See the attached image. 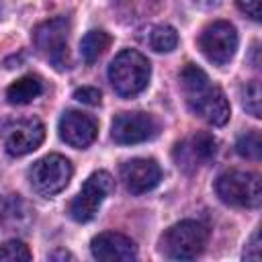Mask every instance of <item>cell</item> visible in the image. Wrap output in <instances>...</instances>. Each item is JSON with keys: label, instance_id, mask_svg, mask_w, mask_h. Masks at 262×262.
<instances>
[{"label": "cell", "instance_id": "obj_22", "mask_svg": "<svg viewBox=\"0 0 262 262\" xmlns=\"http://www.w3.org/2000/svg\"><path fill=\"white\" fill-rule=\"evenodd\" d=\"M244 258L246 260H262V229L248 239L246 250H244Z\"/></svg>", "mask_w": 262, "mask_h": 262}, {"label": "cell", "instance_id": "obj_21", "mask_svg": "<svg viewBox=\"0 0 262 262\" xmlns=\"http://www.w3.org/2000/svg\"><path fill=\"white\" fill-rule=\"evenodd\" d=\"M74 98L78 100V102H82V104H90V106H96V104H100V90L98 88H92V86H82V88H78L76 92H74Z\"/></svg>", "mask_w": 262, "mask_h": 262}, {"label": "cell", "instance_id": "obj_4", "mask_svg": "<svg viewBox=\"0 0 262 262\" xmlns=\"http://www.w3.org/2000/svg\"><path fill=\"white\" fill-rule=\"evenodd\" d=\"M217 196L231 207H262V174L246 170H227L215 180Z\"/></svg>", "mask_w": 262, "mask_h": 262}, {"label": "cell", "instance_id": "obj_17", "mask_svg": "<svg viewBox=\"0 0 262 262\" xmlns=\"http://www.w3.org/2000/svg\"><path fill=\"white\" fill-rule=\"evenodd\" d=\"M147 43L154 51L158 53H170L172 49H176L178 45V33L174 31V27L170 25H156L151 31H149V37H147Z\"/></svg>", "mask_w": 262, "mask_h": 262}, {"label": "cell", "instance_id": "obj_19", "mask_svg": "<svg viewBox=\"0 0 262 262\" xmlns=\"http://www.w3.org/2000/svg\"><path fill=\"white\" fill-rule=\"evenodd\" d=\"M242 106L248 115L262 119V82L254 80L242 88Z\"/></svg>", "mask_w": 262, "mask_h": 262}, {"label": "cell", "instance_id": "obj_8", "mask_svg": "<svg viewBox=\"0 0 262 262\" xmlns=\"http://www.w3.org/2000/svg\"><path fill=\"white\" fill-rule=\"evenodd\" d=\"M199 47L211 63L225 66L237 51V31L227 20H213L201 31Z\"/></svg>", "mask_w": 262, "mask_h": 262}, {"label": "cell", "instance_id": "obj_16", "mask_svg": "<svg viewBox=\"0 0 262 262\" xmlns=\"http://www.w3.org/2000/svg\"><path fill=\"white\" fill-rule=\"evenodd\" d=\"M111 45V35L104 31H90L80 41V55L86 63H94Z\"/></svg>", "mask_w": 262, "mask_h": 262}, {"label": "cell", "instance_id": "obj_13", "mask_svg": "<svg viewBox=\"0 0 262 262\" xmlns=\"http://www.w3.org/2000/svg\"><path fill=\"white\" fill-rule=\"evenodd\" d=\"M98 135V123L80 111H66L59 119V137L76 147V149H84L88 147Z\"/></svg>", "mask_w": 262, "mask_h": 262}, {"label": "cell", "instance_id": "obj_9", "mask_svg": "<svg viewBox=\"0 0 262 262\" xmlns=\"http://www.w3.org/2000/svg\"><path fill=\"white\" fill-rule=\"evenodd\" d=\"M43 139H45V127L35 117L8 121L4 125V133H2L4 149L12 158H20L35 151L43 143Z\"/></svg>", "mask_w": 262, "mask_h": 262}, {"label": "cell", "instance_id": "obj_14", "mask_svg": "<svg viewBox=\"0 0 262 262\" xmlns=\"http://www.w3.org/2000/svg\"><path fill=\"white\" fill-rule=\"evenodd\" d=\"M90 252L96 260H104V262L137 258L135 242L119 231H102V233L94 235L90 242Z\"/></svg>", "mask_w": 262, "mask_h": 262}, {"label": "cell", "instance_id": "obj_18", "mask_svg": "<svg viewBox=\"0 0 262 262\" xmlns=\"http://www.w3.org/2000/svg\"><path fill=\"white\" fill-rule=\"evenodd\" d=\"M237 156L254 162H262V131H248L235 141Z\"/></svg>", "mask_w": 262, "mask_h": 262}, {"label": "cell", "instance_id": "obj_23", "mask_svg": "<svg viewBox=\"0 0 262 262\" xmlns=\"http://www.w3.org/2000/svg\"><path fill=\"white\" fill-rule=\"evenodd\" d=\"M237 8L252 20H262V0H235Z\"/></svg>", "mask_w": 262, "mask_h": 262}, {"label": "cell", "instance_id": "obj_11", "mask_svg": "<svg viewBox=\"0 0 262 262\" xmlns=\"http://www.w3.org/2000/svg\"><path fill=\"white\" fill-rule=\"evenodd\" d=\"M217 139L211 133H194L174 147V160L182 170H196L217 156Z\"/></svg>", "mask_w": 262, "mask_h": 262}, {"label": "cell", "instance_id": "obj_10", "mask_svg": "<svg viewBox=\"0 0 262 262\" xmlns=\"http://www.w3.org/2000/svg\"><path fill=\"white\" fill-rule=\"evenodd\" d=\"M158 121L147 113H121L113 119L111 137L119 145H133L149 141L158 135Z\"/></svg>", "mask_w": 262, "mask_h": 262}, {"label": "cell", "instance_id": "obj_12", "mask_svg": "<svg viewBox=\"0 0 262 262\" xmlns=\"http://www.w3.org/2000/svg\"><path fill=\"white\" fill-rule=\"evenodd\" d=\"M121 180L131 194H143L158 186L162 168L151 158H133L121 166Z\"/></svg>", "mask_w": 262, "mask_h": 262}, {"label": "cell", "instance_id": "obj_24", "mask_svg": "<svg viewBox=\"0 0 262 262\" xmlns=\"http://www.w3.org/2000/svg\"><path fill=\"white\" fill-rule=\"evenodd\" d=\"M49 260H74V256L70 252H66V250H57V252L49 254Z\"/></svg>", "mask_w": 262, "mask_h": 262}, {"label": "cell", "instance_id": "obj_2", "mask_svg": "<svg viewBox=\"0 0 262 262\" xmlns=\"http://www.w3.org/2000/svg\"><path fill=\"white\" fill-rule=\"evenodd\" d=\"M151 76V68L145 55L135 49H123L108 66V80L115 92L123 98H131L145 90Z\"/></svg>", "mask_w": 262, "mask_h": 262}, {"label": "cell", "instance_id": "obj_5", "mask_svg": "<svg viewBox=\"0 0 262 262\" xmlns=\"http://www.w3.org/2000/svg\"><path fill=\"white\" fill-rule=\"evenodd\" d=\"M70 20L63 16L45 20L33 29V43L39 51V55L49 61L57 72H63L70 68Z\"/></svg>", "mask_w": 262, "mask_h": 262}, {"label": "cell", "instance_id": "obj_20", "mask_svg": "<svg viewBox=\"0 0 262 262\" xmlns=\"http://www.w3.org/2000/svg\"><path fill=\"white\" fill-rule=\"evenodd\" d=\"M0 258L4 262H27L31 260V252L20 239H8L0 248Z\"/></svg>", "mask_w": 262, "mask_h": 262}, {"label": "cell", "instance_id": "obj_6", "mask_svg": "<svg viewBox=\"0 0 262 262\" xmlns=\"http://www.w3.org/2000/svg\"><path fill=\"white\" fill-rule=\"evenodd\" d=\"M72 164L59 154H49L37 160L29 170L31 186L41 196H53L61 192L72 178Z\"/></svg>", "mask_w": 262, "mask_h": 262}, {"label": "cell", "instance_id": "obj_1", "mask_svg": "<svg viewBox=\"0 0 262 262\" xmlns=\"http://www.w3.org/2000/svg\"><path fill=\"white\" fill-rule=\"evenodd\" d=\"M180 88L192 115L209 125L221 127L229 119V102L223 90L194 63H186L180 72Z\"/></svg>", "mask_w": 262, "mask_h": 262}, {"label": "cell", "instance_id": "obj_3", "mask_svg": "<svg viewBox=\"0 0 262 262\" xmlns=\"http://www.w3.org/2000/svg\"><path fill=\"white\" fill-rule=\"evenodd\" d=\"M209 231L203 223L184 219L174 223L160 237V252L170 260H192L203 254Z\"/></svg>", "mask_w": 262, "mask_h": 262}, {"label": "cell", "instance_id": "obj_7", "mask_svg": "<svg viewBox=\"0 0 262 262\" xmlns=\"http://www.w3.org/2000/svg\"><path fill=\"white\" fill-rule=\"evenodd\" d=\"M113 188H115V180H113V176L108 172H104V170L92 172L86 178V182L82 184L80 192L70 203V209H68L70 217L74 221H78V223L90 221L96 215V211L102 205V201L113 192Z\"/></svg>", "mask_w": 262, "mask_h": 262}, {"label": "cell", "instance_id": "obj_15", "mask_svg": "<svg viewBox=\"0 0 262 262\" xmlns=\"http://www.w3.org/2000/svg\"><path fill=\"white\" fill-rule=\"evenodd\" d=\"M43 92V82L37 76H23L6 88V100L10 104H29Z\"/></svg>", "mask_w": 262, "mask_h": 262}]
</instances>
